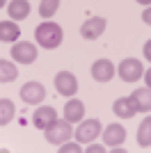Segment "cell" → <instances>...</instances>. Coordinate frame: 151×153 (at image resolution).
<instances>
[{
  "mask_svg": "<svg viewBox=\"0 0 151 153\" xmlns=\"http://www.w3.org/2000/svg\"><path fill=\"white\" fill-rule=\"evenodd\" d=\"M131 101L135 103L138 112H151V89H149V87L135 89V91L131 94Z\"/></svg>",
  "mask_w": 151,
  "mask_h": 153,
  "instance_id": "obj_13",
  "label": "cell"
},
{
  "mask_svg": "<svg viewBox=\"0 0 151 153\" xmlns=\"http://www.w3.org/2000/svg\"><path fill=\"white\" fill-rule=\"evenodd\" d=\"M55 119H57V112L53 108H48V105L34 110V114H32V123H34L37 128H41V130H46V128L55 121Z\"/></svg>",
  "mask_w": 151,
  "mask_h": 153,
  "instance_id": "obj_10",
  "label": "cell"
},
{
  "mask_svg": "<svg viewBox=\"0 0 151 153\" xmlns=\"http://www.w3.org/2000/svg\"><path fill=\"white\" fill-rule=\"evenodd\" d=\"M62 27L53 23V21H44L41 25L34 30V39H37V44L41 48H57V46L62 44Z\"/></svg>",
  "mask_w": 151,
  "mask_h": 153,
  "instance_id": "obj_1",
  "label": "cell"
},
{
  "mask_svg": "<svg viewBox=\"0 0 151 153\" xmlns=\"http://www.w3.org/2000/svg\"><path fill=\"white\" fill-rule=\"evenodd\" d=\"M12 57L19 64H32L37 59V46L30 41H21V44L12 46Z\"/></svg>",
  "mask_w": 151,
  "mask_h": 153,
  "instance_id": "obj_5",
  "label": "cell"
},
{
  "mask_svg": "<svg viewBox=\"0 0 151 153\" xmlns=\"http://www.w3.org/2000/svg\"><path fill=\"white\" fill-rule=\"evenodd\" d=\"M112 110H114V114L121 117V119H131V117L138 114V108H135V103L131 101V96H126V98H117Z\"/></svg>",
  "mask_w": 151,
  "mask_h": 153,
  "instance_id": "obj_14",
  "label": "cell"
},
{
  "mask_svg": "<svg viewBox=\"0 0 151 153\" xmlns=\"http://www.w3.org/2000/svg\"><path fill=\"white\" fill-rule=\"evenodd\" d=\"M105 30V19H101V16H94V19H87L82 23L80 27V34L82 39H99Z\"/></svg>",
  "mask_w": 151,
  "mask_h": 153,
  "instance_id": "obj_8",
  "label": "cell"
},
{
  "mask_svg": "<svg viewBox=\"0 0 151 153\" xmlns=\"http://www.w3.org/2000/svg\"><path fill=\"white\" fill-rule=\"evenodd\" d=\"M135 2H140V5H149L151 0H135Z\"/></svg>",
  "mask_w": 151,
  "mask_h": 153,
  "instance_id": "obj_26",
  "label": "cell"
},
{
  "mask_svg": "<svg viewBox=\"0 0 151 153\" xmlns=\"http://www.w3.org/2000/svg\"><path fill=\"white\" fill-rule=\"evenodd\" d=\"M7 12L12 16L14 21H23L28 19V14H30V2L28 0H12L9 7H7Z\"/></svg>",
  "mask_w": 151,
  "mask_h": 153,
  "instance_id": "obj_15",
  "label": "cell"
},
{
  "mask_svg": "<svg viewBox=\"0 0 151 153\" xmlns=\"http://www.w3.org/2000/svg\"><path fill=\"white\" fill-rule=\"evenodd\" d=\"M55 89H57V94H62V96H73L76 91H78V80H76V76L69 73V71H60L55 76Z\"/></svg>",
  "mask_w": 151,
  "mask_h": 153,
  "instance_id": "obj_6",
  "label": "cell"
},
{
  "mask_svg": "<svg viewBox=\"0 0 151 153\" xmlns=\"http://www.w3.org/2000/svg\"><path fill=\"white\" fill-rule=\"evenodd\" d=\"M16 114V108H14V103L9 98H2L0 101V126H7V123L14 119Z\"/></svg>",
  "mask_w": 151,
  "mask_h": 153,
  "instance_id": "obj_18",
  "label": "cell"
},
{
  "mask_svg": "<svg viewBox=\"0 0 151 153\" xmlns=\"http://www.w3.org/2000/svg\"><path fill=\"white\" fill-rule=\"evenodd\" d=\"M5 2H7V0H0V9H2V5H5Z\"/></svg>",
  "mask_w": 151,
  "mask_h": 153,
  "instance_id": "obj_27",
  "label": "cell"
},
{
  "mask_svg": "<svg viewBox=\"0 0 151 153\" xmlns=\"http://www.w3.org/2000/svg\"><path fill=\"white\" fill-rule=\"evenodd\" d=\"M114 76V66L110 59H96L92 64V78L99 80V82H108V80H112Z\"/></svg>",
  "mask_w": 151,
  "mask_h": 153,
  "instance_id": "obj_9",
  "label": "cell"
},
{
  "mask_svg": "<svg viewBox=\"0 0 151 153\" xmlns=\"http://www.w3.org/2000/svg\"><path fill=\"white\" fill-rule=\"evenodd\" d=\"M57 7H60V0H41V5H39V14H41V19H50V16H55Z\"/></svg>",
  "mask_w": 151,
  "mask_h": 153,
  "instance_id": "obj_20",
  "label": "cell"
},
{
  "mask_svg": "<svg viewBox=\"0 0 151 153\" xmlns=\"http://www.w3.org/2000/svg\"><path fill=\"white\" fill-rule=\"evenodd\" d=\"M142 21H144V23H149V25H151V5L147 7V9H144V14H142Z\"/></svg>",
  "mask_w": 151,
  "mask_h": 153,
  "instance_id": "obj_23",
  "label": "cell"
},
{
  "mask_svg": "<svg viewBox=\"0 0 151 153\" xmlns=\"http://www.w3.org/2000/svg\"><path fill=\"white\" fill-rule=\"evenodd\" d=\"M103 133L101 130V121L99 119H87V121H80V126L76 128V142L80 144H89V142L96 140V135Z\"/></svg>",
  "mask_w": 151,
  "mask_h": 153,
  "instance_id": "obj_3",
  "label": "cell"
},
{
  "mask_svg": "<svg viewBox=\"0 0 151 153\" xmlns=\"http://www.w3.org/2000/svg\"><path fill=\"white\" fill-rule=\"evenodd\" d=\"M144 57H147V59H151V39L144 44Z\"/></svg>",
  "mask_w": 151,
  "mask_h": 153,
  "instance_id": "obj_24",
  "label": "cell"
},
{
  "mask_svg": "<svg viewBox=\"0 0 151 153\" xmlns=\"http://www.w3.org/2000/svg\"><path fill=\"white\" fill-rule=\"evenodd\" d=\"M16 76H19L16 66L7 59H0V82H12V80H16Z\"/></svg>",
  "mask_w": 151,
  "mask_h": 153,
  "instance_id": "obj_19",
  "label": "cell"
},
{
  "mask_svg": "<svg viewBox=\"0 0 151 153\" xmlns=\"http://www.w3.org/2000/svg\"><path fill=\"white\" fill-rule=\"evenodd\" d=\"M19 94L28 105H39L46 96V89H44V85H39V82H25Z\"/></svg>",
  "mask_w": 151,
  "mask_h": 153,
  "instance_id": "obj_7",
  "label": "cell"
},
{
  "mask_svg": "<svg viewBox=\"0 0 151 153\" xmlns=\"http://www.w3.org/2000/svg\"><path fill=\"white\" fill-rule=\"evenodd\" d=\"M71 135H73V130H71V123L64 119V121H60V119H55V121L50 123L48 128H46V140L50 142V144H64V142L71 140Z\"/></svg>",
  "mask_w": 151,
  "mask_h": 153,
  "instance_id": "obj_2",
  "label": "cell"
},
{
  "mask_svg": "<svg viewBox=\"0 0 151 153\" xmlns=\"http://www.w3.org/2000/svg\"><path fill=\"white\" fill-rule=\"evenodd\" d=\"M78 151H82L80 146H78V142H64L62 144V149H60V153H78Z\"/></svg>",
  "mask_w": 151,
  "mask_h": 153,
  "instance_id": "obj_21",
  "label": "cell"
},
{
  "mask_svg": "<svg viewBox=\"0 0 151 153\" xmlns=\"http://www.w3.org/2000/svg\"><path fill=\"white\" fill-rule=\"evenodd\" d=\"M103 140H105L108 146H119L126 140V128L119 123H110V126L103 130Z\"/></svg>",
  "mask_w": 151,
  "mask_h": 153,
  "instance_id": "obj_11",
  "label": "cell"
},
{
  "mask_svg": "<svg viewBox=\"0 0 151 153\" xmlns=\"http://www.w3.org/2000/svg\"><path fill=\"white\" fill-rule=\"evenodd\" d=\"M21 34L19 25L12 23V21H0V41L2 44H9V41H16Z\"/></svg>",
  "mask_w": 151,
  "mask_h": 153,
  "instance_id": "obj_16",
  "label": "cell"
},
{
  "mask_svg": "<svg viewBox=\"0 0 151 153\" xmlns=\"http://www.w3.org/2000/svg\"><path fill=\"white\" fill-rule=\"evenodd\" d=\"M119 78L124 80V82H135V80H140V78L144 76V69H142V62L140 59H124V62L119 64Z\"/></svg>",
  "mask_w": 151,
  "mask_h": 153,
  "instance_id": "obj_4",
  "label": "cell"
},
{
  "mask_svg": "<svg viewBox=\"0 0 151 153\" xmlns=\"http://www.w3.org/2000/svg\"><path fill=\"white\" fill-rule=\"evenodd\" d=\"M138 144L140 146H151V117H144L138 128Z\"/></svg>",
  "mask_w": 151,
  "mask_h": 153,
  "instance_id": "obj_17",
  "label": "cell"
},
{
  "mask_svg": "<svg viewBox=\"0 0 151 153\" xmlns=\"http://www.w3.org/2000/svg\"><path fill=\"white\" fill-rule=\"evenodd\" d=\"M82 117H85V105H82V101H78V98L67 101V105H64V119L69 123H76V121H82Z\"/></svg>",
  "mask_w": 151,
  "mask_h": 153,
  "instance_id": "obj_12",
  "label": "cell"
},
{
  "mask_svg": "<svg viewBox=\"0 0 151 153\" xmlns=\"http://www.w3.org/2000/svg\"><path fill=\"white\" fill-rule=\"evenodd\" d=\"M85 151H87V153H103L105 149H103V146H99V144H92V146H89V149H85Z\"/></svg>",
  "mask_w": 151,
  "mask_h": 153,
  "instance_id": "obj_22",
  "label": "cell"
},
{
  "mask_svg": "<svg viewBox=\"0 0 151 153\" xmlns=\"http://www.w3.org/2000/svg\"><path fill=\"white\" fill-rule=\"evenodd\" d=\"M142 78H144V82H147V87H149V89H151V69L147 71V73H144V76H142Z\"/></svg>",
  "mask_w": 151,
  "mask_h": 153,
  "instance_id": "obj_25",
  "label": "cell"
}]
</instances>
